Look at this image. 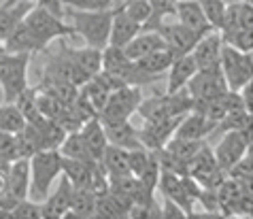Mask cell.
Instances as JSON below:
<instances>
[{
  "instance_id": "6da1fadb",
  "label": "cell",
  "mask_w": 253,
  "mask_h": 219,
  "mask_svg": "<svg viewBox=\"0 0 253 219\" xmlns=\"http://www.w3.org/2000/svg\"><path fill=\"white\" fill-rule=\"evenodd\" d=\"M115 9L109 11H83L68 6L64 9V17L73 19L75 34L81 37L89 47L104 49L109 45V34H111V22H113Z\"/></svg>"
},
{
  "instance_id": "7a4b0ae2",
  "label": "cell",
  "mask_w": 253,
  "mask_h": 219,
  "mask_svg": "<svg viewBox=\"0 0 253 219\" xmlns=\"http://www.w3.org/2000/svg\"><path fill=\"white\" fill-rule=\"evenodd\" d=\"M62 153L58 149H41L30 160V194L34 202H43L51 192L53 181L62 175Z\"/></svg>"
},
{
  "instance_id": "3957f363",
  "label": "cell",
  "mask_w": 253,
  "mask_h": 219,
  "mask_svg": "<svg viewBox=\"0 0 253 219\" xmlns=\"http://www.w3.org/2000/svg\"><path fill=\"white\" fill-rule=\"evenodd\" d=\"M30 53H11L0 43V89L4 102H13L19 91L28 88V64Z\"/></svg>"
},
{
  "instance_id": "277c9868",
  "label": "cell",
  "mask_w": 253,
  "mask_h": 219,
  "mask_svg": "<svg viewBox=\"0 0 253 219\" xmlns=\"http://www.w3.org/2000/svg\"><path fill=\"white\" fill-rule=\"evenodd\" d=\"M192 96L187 89H179L172 94H156L145 100H140L136 113L143 117V122H151V119H162V117H172V115H183V113L192 111Z\"/></svg>"
},
{
  "instance_id": "5b68a950",
  "label": "cell",
  "mask_w": 253,
  "mask_h": 219,
  "mask_svg": "<svg viewBox=\"0 0 253 219\" xmlns=\"http://www.w3.org/2000/svg\"><path fill=\"white\" fill-rule=\"evenodd\" d=\"M24 22L28 24V28L34 32V37L39 39V43L47 49V45L51 41H60V39H73L77 37L75 28L64 22V17H55L53 13H49L41 6L32 4V9L26 13Z\"/></svg>"
},
{
  "instance_id": "8992f818",
  "label": "cell",
  "mask_w": 253,
  "mask_h": 219,
  "mask_svg": "<svg viewBox=\"0 0 253 219\" xmlns=\"http://www.w3.org/2000/svg\"><path fill=\"white\" fill-rule=\"evenodd\" d=\"M219 68L223 73V79L228 83V89L238 91L243 86L253 81V55L238 51V49L226 43L221 45Z\"/></svg>"
},
{
  "instance_id": "52a82bcc",
  "label": "cell",
  "mask_w": 253,
  "mask_h": 219,
  "mask_svg": "<svg viewBox=\"0 0 253 219\" xmlns=\"http://www.w3.org/2000/svg\"><path fill=\"white\" fill-rule=\"evenodd\" d=\"M28 194H30V162L26 158H17L6 168L2 194H0V209L11 213V209L19 200L28 198Z\"/></svg>"
},
{
  "instance_id": "ba28073f",
  "label": "cell",
  "mask_w": 253,
  "mask_h": 219,
  "mask_svg": "<svg viewBox=\"0 0 253 219\" xmlns=\"http://www.w3.org/2000/svg\"><path fill=\"white\" fill-rule=\"evenodd\" d=\"M140 100H143V91H140L138 86H124L111 91L109 100L104 102V107L98 113V119L102 124H115L130 119L136 113Z\"/></svg>"
},
{
  "instance_id": "9c48e42d",
  "label": "cell",
  "mask_w": 253,
  "mask_h": 219,
  "mask_svg": "<svg viewBox=\"0 0 253 219\" xmlns=\"http://www.w3.org/2000/svg\"><path fill=\"white\" fill-rule=\"evenodd\" d=\"M247 151H251V128L223 132L219 143L215 145L213 155H215L217 166L228 173V168L234 166Z\"/></svg>"
},
{
  "instance_id": "30bf717a",
  "label": "cell",
  "mask_w": 253,
  "mask_h": 219,
  "mask_svg": "<svg viewBox=\"0 0 253 219\" xmlns=\"http://www.w3.org/2000/svg\"><path fill=\"white\" fill-rule=\"evenodd\" d=\"M187 94L192 96L194 102H202V100H211V98L223 94L228 89V83L223 79L221 68L215 70H196L194 77L187 81Z\"/></svg>"
},
{
  "instance_id": "8fae6325",
  "label": "cell",
  "mask_w": 253,
  "mask_h": 219,
  "mask_svg": "<svg viewBox=\"0 0 253 219\" xmlns=\"http://www.w3.org/2000/svg\"><path fill=\"white\" fill-rule=\"evenodd\" d=\"M183 115H172V117H162V119H151V122H143V126L138 128V134H140V143H143L145 149H149V151L164 149L166 143L172 138V134H174V130H177V126H179Z\"/></svg>"
},
{
  "instance_id": "7c38bea8",
  "label": "cell",
  "mask_w": 253,
  "mask_h": 219,
  "mask_svg": "<svg viewBox=\"0 0 253 219\" xmlns=\"http://www.w3.org/2000/svg\"><path fill=\"white\" fill-rule=\"evenodd\" d=\"M156 30L160 32L162 41H164L166 49H170L174 55H185V53H192L194 45L198 43L200 34H196L194 30H189L187 26L183 24H164L162 22Z\"/></svg>"
},
{
  "instance_id": "4fadbf2b",
  "label": "cell",
  "mask_w": 253,
  "mask_h": 219,
  "mask_svg": "<svg viewBox=\"0 0 253 219\" xmlns=\"http://www.w3.org/2000/svg\"><path fill=\"white\" fill-rule=\"evenodd\" d=\"M223 41L219 37V32L213 30L198 39V43L192 49V58L196 62L198 70H215L219 68V53H221Z\"/></svg>"
},
{
  "instance_id": "5bb4252c",
  "label": "cell",
  "mask_w": 253,
  "mask_h": 219,
  "mask_svg": "<svg viewBox=\"0 0 253 219\" xmlns=\"http://www.w3.org/2000/svg\"><path fill=\"white\" fill-rule=\"evenodd\" d=\"M70 196H73V185L70 181L62 175V181L58 189L41 202V217L43 219H64L70 211Z\"/></svg>"
},
{
  "instance_id": "9a60e30c",
  "label": "cell",
  "mask_w": 253,
  "mask_h": 219,
  "mask_svg": "<svg viewBox=\"0 0 253 219\" xmlns=\"http://www.w3.org/2000/svg\"><path fill=\"white\" fill-rule=\"evenodd\" d=\"M215 122H211L207 119L202 113L198 111H187L183 117H181V122L177 126V130H174L172 136L177 138H187V140H207V136H211L215 130Z\"/></svg>"
},
{
  "instance_id": "2e32d148",
  "label": "cell",
  "mask_w": 253,
  "mask_h": 219,
  "mask_svg": "<svg viewBox=\"0 0 253 219\" xmlns=\"http://www.w3.org/2000/svg\"><path fill=\"white\" fill-rule=\"evenodd\" d=\"M2 47L6 49V51H11V53H45L47 49L39 43V39L34 37V32L28 28V24L24 22H19L15 28H13V32L2 41Z\"/></svg>"
},
{
  "instance_id": "e0dca14e",
  "label": "cell",
  "mask_w": 253,
  "mask_h": 219,
  "mask_svg": "<svg viewBox=\"0 0 253 219\" xmlns=\"http://www.w3.org/2000/svg\"><path fill=\"white\" fill-rule=\"evenodd\" d=\"M174 17L179 19V24L187 26L189 30H194L196 34H200V37L213 32V26L207 22V17H205V13H202V6H200L198 0H177Z\"/></svg>"
},
{
  "instance_id": "ac0fdd59",
  "label": "cell",
  "mask_w": 253,
  "mask_h": 219,
  "mask_svg": "<svg viewBox=\"0 0 253 219\" xmlns=\"http://www.w3.org/2000/svg\"><path fill=\"white\" fill-rule=\"evenodd\" d=\"M104 126V134H107V140L111 145H117L122 149H138L143 147L140 143V134L138 128L130 119H124V122H115V124H102Z\"/></svg>"
},
{
  "instance_id": "d6986e66",
  "label": "cell",
  "mask_w": 253,
  "mask_h": 219,
  "mask_svg": "<svg viewBox=\"0 0 253 219\" xmlns=\"http://www.w3.org/2000/svg\"><path fill=\"white\" fill-rule=\"evenodd\" d=\"M198 70L196 62L192 58V53H185V55H177L172 60L170 68L166 70L168 73V83H166V91L172 94V91H179V89H185L187 81L194 77V73Z\"/></svg>"
},
{
  "instance_id": "ffe728a7",
  "label": "cell",
  "mask_w": 253,
  "mask_h": 219,
  "mask_svg": "<svg viewBox=\"0 0 253 219\" xmlns=\"http://www.w3.org/2000/svg\"><path fill=\"white\" fill-rule=\"evenodd\" d=\"M79 134L83 138V143H85L89 155H92V160L100 162L104 149H107L109 140H107V134H104V126L98 117H92L87 119L85 124L79 128Z\"/></svg>"
},
{
  "instance_id": "44dd1931",
  "label": "cell",
  "mask_w": 253,
  "mask_h": 219,
  "mask_svg": "<svg viewBox=\"0 0 253 219\" xmlns=\"http://www.w3.org/2000/svg\"><path fill=\"white\" fill-rule=\"evenodd\" d=\"M143 30V26L134 19H130L126 13L119 9H115V15H113V22H111V34H109V45H115V47H126L130 43L136 34Z\"/></svg>"
},
{
  "instance_id": "7402d4cb",
  "label": "cell",
  "mask_w": 253,
  "mask_h": 219,
  "mask_svg": "<svg viewBox=\"0 0 253 219\" xmlns=\"http://www.w3.org/2000/svg\"><path fill=\"white\" fill-rule=\"evenodd\" d=\"M253 30V2H228L223 26L217 32Z\"/></svg>"
},
{
  "instance_id": "603a6c76",
  "label": "cell",
  "mask_w": 253,
  "mask_h": 219,
  "mask_svg": "<svg viewBox=\"0 0 253 219\" xmlns=\"http://www.w3.org/2000/svg\"><path fill=\"white\" fill-rule=\"evenodd\" d=\"M62 45H64L66 53L70 55V60H73L75 64L79 66L87 77H94V75H98V73L102 70V49L89 47V45L81 47V49L68 47L64 39H62Z\"/></svg>"
},
{
  "instance_id": "cb8c5ba5",
  "label": "cell",
  "mask_w": 253,
  "mask_h": 219,
  "mask_svg": "<svg viewBox=\"0 0 253 219\" xmlns=\"http://www.w3.org/2000/svg\"><path fill=\"white\" fill-rule=\"evenodd\" d=\"M164 47L166 45H164V41H162L158 30H140L136 37L122 49H124V53L128 55L130 60H138V58H143V55L153 53V51L164 49Z\"/></svg>"
},
{
  "instance_id": "d4e9b609",
  "label": "cell",
  "mask_w": 253,
  "mask_h": 219,
  "mask_svg": "<svg viewBox=\"0 0 253 219\" xmlns=\"http://www.w3.org/2000/svg\"><path fill=\"white\" fill-rule=\"evenodd\" d=\"M177 58L170 49H158V51H153V53H147V55H143V58H138V60H134V64H136V68L138 70H143V73H147V75H164L168 68H170V64H172V60Z\"/></svg>"
},
{
  "instance_id": "484cf974",
  "label": "cell",
  "mask_w": 253,
  "mask_h": 219,
  "mask_svg": "<svg viewBox=\"0 0 253 219\" xmlns=\"http://www.w3.org/2000/svg\"><path fill=\"white\" fill-rule=\"evenodd\" d=\"M100 166L104 168L107 176H117V175H126L130 173L128 168V149H122L117 145H107L102 158H100Z\"/></svg>"
},
{
  "instance_id": "4316f807",
  "label": "cell",
  "mask_w": 253,
  "mask_h": 219,
  "mask_svg": "<svg viewBox=\"0 0 253 219\" xmlns=\"http://www.w3.org/2000/svg\"><path fill=\"white\" fill-rule=\"evenodd\" d=\"M96 194L89 187H73L70 196V211L66 217H94Z\"/></svg>"
},
{
  "instance_id": "83f0119b",
  "label": "cell",
  "mask_w": 253,
  "mask_h": 219,
  "mask_svg": "<svg viewBox=\"0 0 253 219\" xmlns=\"http://www.w3.org/2000/svg\"><path fill=\"white\" fill-rule=\"evenodd\" d=\"M32 9V2H19V4H13V6H0V43L9 37L22 19L26 17V13Z\"/></svg>"
},
{
  "instance_id": "f1b7e54d",
  "label": "cell",
  "mask_w": 253,
  "mask_h": 219,
  "mask_svg": "<svg viewBox=\"0 0 253 219\" xmlns=\"http://www.w3.org/2000/svg\"><path fill=\"white\" fill-rule=\"evenodd\" d=\"M15 140H17V158H26L30 160L34 153L43 149V143H41L39 130L34 128L30 122H26V126L19 132H15Z\"/></svg>"
},
{
  "instance_id": "f546056e",
  "label": "cell",
  "mask_w": 253,
  "mask_h": 219,
  "mask_svg": "<svg viewBox=\"0 0 253 219\" xmlns=\"http://www.w3.org/2000/svg\"><path fill=\"white\" fill-rule=\"evenodd\" d=\"M58 151L64 155V158H70V160L96 162V160H92V155H89V151H87L85 143H83L79 130H77V132H68L66 136H64V140H62V145H60Z\"/></svg>"
},
{
  "instance_id": "4dcf8cb0",
  "label": "cell",
  "mask_w": 253,
  "mask_h": 219,
  "mask_svg": "<svg viewBox=\"0 0 253 219\" xmlns=\"http://www.w3.org/2000/svg\"><path fill=\"white\" fill-rule=\"evenodd\" d=\"M151 6V17L145 22L143 30H156L166 17H172L177 11V0H147Z\"/></svg>"
},
{
  "instance_id": "1f68e13d",
  "label": "cell",
  "mask_w": 253,
  "mask_h": 219,
  "mask_svg": "<svg viewBox=\"0 0 253 219\" xmlns=\"http://www.w3.org/2000/svg\"><path fill=\"white\" fill-rule=\"evenodd\" d=\"M26 126V117L22 111L15 107V102H2L0 104V130L15 134Z\"/></svg>"
},
{
  "instance_id": "d6a6232c",
  "label": "cell",
  "mask_w": 253,
  "mask_h": 219,
  "mask_svg": "<svg viewBox=\"0 0 253 219\" xmlns=\"http://www.w3.org/2000/svg\"><path fill=\"white\" fill-rule=\"evenodd\" d=\"M251 122H253L251 111H245V109L234 111V113H230V115L223 117L221 122H217L213 134L215 132L223 134V132H230V130H247V128H251Z\"/></svg>"
},
{
  "instance_id": "836d02e7",
  "label": "cell",
  "mask_w": 253,
  "mask_h": 219,
  "mask_svg": "<svg viewBox=\"0 0 253 219\" xmlns=\"http://www.w3.org/2000/svg\"><path fill=\"white\" fill-rule=\"evenodd\" d=\"M39 89V88H37ZM66 109V102H62L60 98H55L47 91H37V111L41 113L43 117H49V119H60L62 113Z\"/></svg>"
},
{
  "instance_id": "e575fe53",
  "label": "cell",
  "mask_w": 253,
  "mask_h": 219,
  "mask_svg": "<svg viewBox=\"0 0 253 219\" xmlns=\"http://www.w3.org/2000/svg\"><path fill=\"white\" fill-rule=\"evenodd\" d=\"M202 6V13H205L207 22L213 26V30H219L223 26V17H226V0H198Z\"/></svg>"
},
{
  "instance_id": "d590c367",
  "label": "cell",
  "mask_w": 253,
  "mask_h": 219,
  "mask_svg": "<svg viewBox=\"0 0 253 219\" xmlns=\"http://www.w3.org/2000/svg\"><path fill=\"white\" fill-rule=\"evenodd\" d=\"M221 41L230 47L238 49L243 53L253 51V30H230V32H219Z\"/></svg>"
},
{
  "instance_id": "8d00e7d4",
  "label": "cell",
  "mask_w": 253,
  "mask_h": 219,
  "mask_svg": "<svg viewBox=\"0 0 253 219\" xmlns=\"http://www.w3.org/2000/svg\"><path fill=\"white\" fill-rule=\"evenodd\" d=\"M228 176L230 179H234V181H238V183H243V185H251L253 183V158H251V151H247L234 166L228 168Z\"/></svg>"
},
{
  "instance_id": "74e56055",
  "label": "cell",
  "mask_w": 253,
  "mask_h": 219,
  "mask_svg": "<svg viewBox=\"0 0 253 219\" xmlns=\"http://www.w3.org/2000/svg\"><path fill=\"white\" fill-rule=\"evenodd\" d=\"M119 9H122L130 19L138 22L140 26H145V22L151 17V6L147 0H124V2L119 4Z\"/></svg>"
},
{
  "instance_id": "f35d334b",
  "label": "cell",
  "mask_w": 253,
  "mask_h": 219,
  "mask_svg": "<svg viewBox=\"0 0 253 219\" xmlns=\"http://www.w3.org/2000/svg\"><path fill=\"white\" fill-rule=\"evenodd\" d=\"M37 91H39L37 88H30V86H28V88H24L22 91H19V96L15 98V100H13V102H15V107L22 111V115L26 117V122L39 113V111H37Z\"/></svg>"
},
{
  "instance_id": "ab89813d",
  "label": "cell",
  "mask_w": 253,
  "mask_h": 219,
  "mask_svg": "<svg viewBox=\"0 0 253 219\" xmlns=\"http://www.w3.org/2000/svg\"><path fill=\"white\" fill-rule=\"evenodd\" d=\"M122 2L124 0H64V4L83 11H109V9H117Z\"/></svg>"
},
{
  "instance_id": "60d3db41",
  "label": "cell",
  "mask_w": 253,
  "mask_h": 219,
  "mask_svg": "<svg viewBox=\"0 0 253 219\" xmlns=\"http://www.w3.org/2000/svg\"><path fill=\"white\" fill-rule=\"evenodd\" d=\"M11 217L13 219H37V217H41V202L24 198V200H19L15 207L11 209Z\"/></svg>"
},
{
  "instance_id": "b9f144b4",
  "label": "cell",
  "mask_w": 253,
  "mask_h": 219,
  "mask_svg": "<svg viewBox=\"0 0 253 219\" xmlns=\"http://www.w3.org/2000/svg\"><path fill=\"white\" fill-rule=\"evenodd\" d=\"M13 160H17L15 134L0 130V162H13Z\"/></svg>"
},
{
  "instance_id": "7bdbcfd3",
  "label": "cell",
  "mask_w": 253,
  "mask_h": 219,
  "mask_svg": "<svg viewBox=\"0 0 253 219\" xmlns=\"http://www.w3.org/2000/svg\"><path fill=\"white\" fill-rule=\"evenodd\" d=\"M37 6L53 13L55 17H64V0H37Z\"/></svg>"
},
{
  "instance_id": "ee69618b",
  "label": "cell",
  "mask_w": 253,
  "mask_h": 219,
  "mask_svg": "<svg viewBox=\"0 0 253 219\" xmlns=\"http://www.w3.org/2000/svg\"><path fill=\"white\" fill-rule=\"evenodd\" d=\"M160 217H187L185 215V211L179 207V204H174L172 200H164V207H160Z\"/></svg>"
},
{
  "instance_id": "f6af8a7d",
  "label": "cell",
  "mask_w": 253,
  "mask_h": 219,
  "mask_svg": "<svg viewBox=\"0 0 253 219\" xmlns=\"http://www.w3.org/2000/svg\"><path fill=\"white\" fill-rule=\"evenodd\" d=\"M19 2H28V0H4L2 6H13V4H19Z\"/></svg>"
},
{
  "instance_id": "bcb514c9",
  "label": "cell",
  "mask_w": 253,
  "mask_h": 219,
  "mask_svg": "<svg viewBox=\"0 0 253 219\" xmlns=\"http://www.w3.org/2000/svg\"><path fill=\"white\" fill-rule=\"evenodd\" d=\"M226 2H253V0H226Z\"/></svg>"
}]
</instances>
